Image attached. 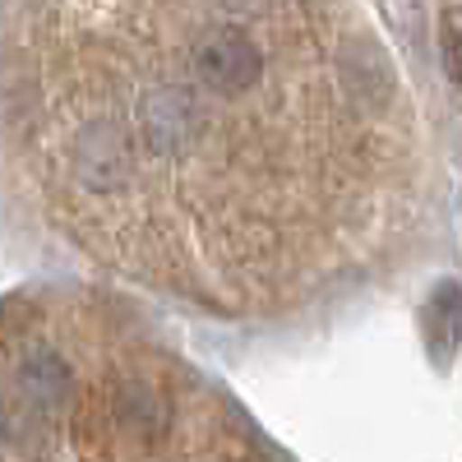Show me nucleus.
Wrapping results in <instances>:
<instances>
[{
	"mask_svg": "<svg viewBox=\"0 0 462 462\" xmlns=\"http://www.w3.org/2000/svg\"><path fill=\"white\" fill-rule=\"evenodd\" d=\"M14 379H19V393H23L37 411H60V407L69 402V393H74V370H69V361L56 356V352H47V346H32V352H23Z\"/></svg>",
	"mask_w": 462,
	"mask_h": 462,
	"instance_id": "nucleus-3",
	"label": "nucleus"
},
{
	"mask_svg": "<svg viewBox=\"0 0 462 462\" xmlns=\"http://www.w3.org/2000/svg\"><path fill=\"white\" fill-rule=\"evenodd\" d=\"M439 51H444V74L448 84L462 93V10L448 5L439 14Z\"/></svg>",
	"mask_w": 462,
	"mask_h": 462,
	"instance_id": "nucleus-5",
	"label": "nucleus"
},
{
	"mask_svg": "<svg viewBox=\"0 0 462 462\" xmlns=\"http://www.w3.org/2000/svg\"><path fill=\"white\" fill-rule=\"evenodd\" d=\"M189 69L199 74V84L213 88L226 102L254 97L268 79V47L259 42V32L241 19H213L195 32L189 47Z\"/></svg>",
	"mask_w": 462,
	"mask_h": 462,
	"instance_id": "nucleus-1",
	"label": "nucleus"
},
{
	"mask_svg": "<svg viewBox=\"0 0 462 462\" xmlns=\"http://www.w3.org/2000/svg\"><path fill=\"white\" fill-rule=\"evenodd\" d=\"M5 435H10V416H5V407H0V444H5Z\"/></svg>",
	"mask_w": 462,
	"mask_h": 462,
	"instance_id": "nucleus-6",
	"label": "nucleus"
},
{
	"mask_svg": "<svg viewBox=\"0 0 462 462\" xmlns=\"http://www.w3.org/2000/svg\"><path fill=\"white\" fill-rule=\"evenodd\" d=\"M167 398L152 389V383H125L121 393H116V420H121L125 430L134 435H152L167 426Z\"/></svg>",
	"mask_w": 462,
	"mask_h": 462,
	"instance_id": "nucleus-4",
	"label": "nucleus"
},
{
	"mask_svg": "<svg viewBox=\"0 0 462 462\" xmlns=\"http://www.w3.org/2000/svg\"><path fill=\"white\" fill-rule=\"evenodd\" d=\"M420 333H426L430 361L444 370L462 346V282L457 278L435 282V291L426 296V305H420Z\"/></svg>",
	"mask_w": 462,
	"mask_h": 462,
	"instance_id": "nucleus-2",
	"label": "nucleus"
}]
</instances>
